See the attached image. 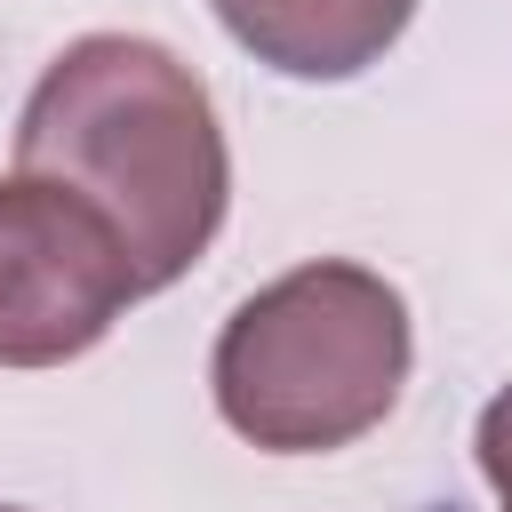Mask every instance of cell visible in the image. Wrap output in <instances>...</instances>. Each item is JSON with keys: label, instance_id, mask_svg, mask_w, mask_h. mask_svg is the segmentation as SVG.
Here are the masks:
<instances>
[{"label": "cell", "instance_id": "1", "mask_svg": "<svg viewBox=\"0 0 512 512\" xmlns=\"http://www.w3.org/2000/svg\"><path fill=\"white\" fill-rule=\"evenodd\" d=\"M16 168L96 200L128 240L144 296L208 256L232 200L208 80L136 32H88L40 72L16 112Z\"/></svg>", "mask_w": 512, "mask_h": 512}, {"label": "cell", "instance_id": "2", "mask_svg": "<svg viewBox=\"0 0 512 512\" xmlns=\"http://www.w3.org/2000/svg\"><path fill=\"white\" fill-rule=\"evenodd\" d=\"M408 384V304L384 272L312 256L256 288L216 352V416L264 456H328L392 416Z\"/></svg>", "mask_w": 512, "mask_h": 512}, {"label": "cell", "instance_id": "3", "mask_svg": "<svg viewBox=\"0 0 512 512\" xmlns=\"http://www.w3.org/2000/svg\"><path fill=\"white\" fill-rule=\"evenodd\" d=\"M144 272L112 216L48 176H0V368H64L112 336Z\"/></svg>", "mask_w": 512, "mask_h": 512}, {"label": "cell", "instance_id": "4", "mask_svg": "<svg viewBox=\"0 0 512 512\" xmlns=\"http://www.w3.org/2000/svg\"><path fill=\"white\" fill-rule=\"evenodd\" d=\"M208 8L256 64L288 80H352L416 16V0H208Z\"/></svg>", "mask_w": 512, "mask_h": 512}, {"label": "cell", "instance_id": "5", "mask_svg": "<svg viewBox=\"0 0 512 512\" xmlns=\"http://www.w3.org/2000/svg\"><path fill=\"white\" fill-rule=\"evenodd\" d=\"M472 448H480V472H488V488H496V512H512V384L480 408Z\"/></svg>", "mask_w": 512, "mask_h": 512}, {"label": "cell", "instance_id": "6", "mask_svg": "<svg viewBox=\"0 0 512 512\" xmlns=\"http://www.w3.org/2000/svg\"><path fill=\"white\" fill-rule=\"evenodd\" d=\"M0 512H16V504H0Z\"/></svg>", "mask_w": 512, "mask_h": 512}]
</instances>
